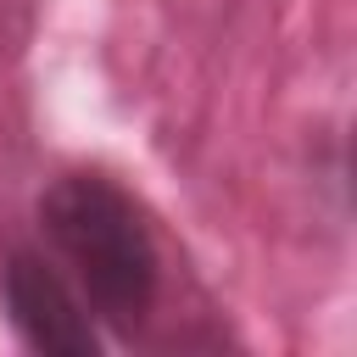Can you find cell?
I'll return each mask as SVG.
<instances>
[{
	"instance_id": "1",
	"label": "cell",
	"mask_w": 357,
	"mask_h": 357,
	"mask_svg": "<svg viewBox=\"0 0 357 357\" xmlns=\"http://www.w3.org/2000/svg\"><path fill=\"white\" fill-rule=\"evenodd\" d=\"M39 229L89 318L134 340L162 296V251L134 195L106 173H56L39 195Z\"/></svg>"
},
{
	"instance_id": "2",
	"label": "cell",
	"mask_w": 357,
	"mask_h": 357,
	"mask_svg": "<svg viewBox=\"0 0 357 357\" xmlns=\"http://www.w3.org/2000/svg\"><path fill=\"white\" fill-rule=\"evenodd\" d=\"M0 312L28 351H45V357H95L100 351V324L89 318L84 296L56 268V257H45L33 245L0 251Z\"/></svg>"
}]
</instances>
